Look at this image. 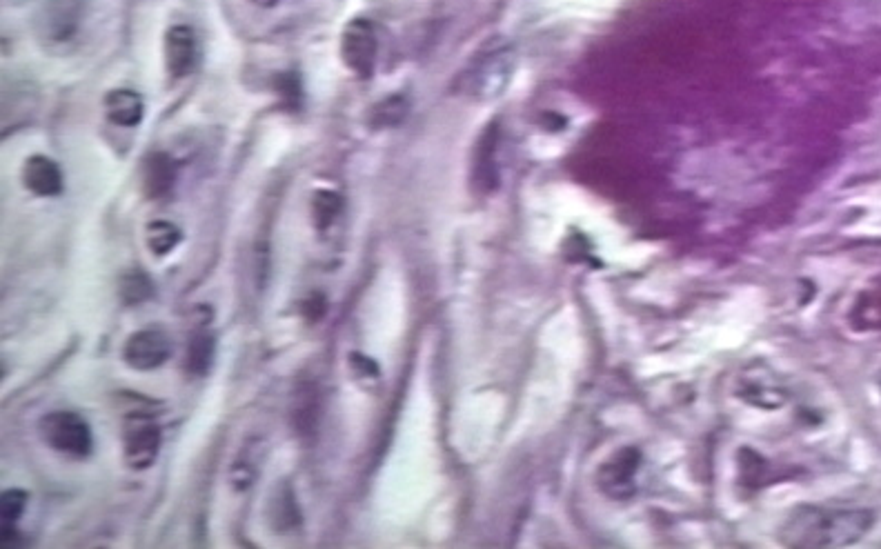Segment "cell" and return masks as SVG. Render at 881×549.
I'll use <instances>...</instances> for the list:
<instances>
[{
  "mask_svg": "<svg viewBox=\"0 0 881 549\" xmlns=\"http://www.w3.org/2000/svg\"><path fill=\"white\" fill-rule=\"evenodd\" d=\"M161 449V429L145 414L127 416L123 427V454L132 469L152 467Z\"/></svg>",
  "mask_w": 881,
  "mask_h": 549,
  "instance_id": "277c9868",
  "label": "cell"
},
{
  "mask_svg": "<svg viewBox=\"0 0 881 549\" xmlns=\"http://www.w3.org/2000/svg\"><path fill=\"white\" fill-rule=\"evenodd\" d=\"M341 58L345 67L359 78H370L379 61V38L370 21L356 18L345 27L341 38Z\"/></svg>",
  "mask_w": 881,
  "mask_h": 549,
  "instance_id": "3957f363",
  "label": "cell"
},
{
  "mask_svg": "<svg viewBox=\"0 0 881 549\" xmlns=\"http://www.w3.org/2000/svg\"><path fill=\"white\" fill-rule=\"evenodd\" d=\"M154 294V285L143 272H132L121 278V298L127 305H138Z\"/></svg>",
  "mask_w": 881,
  "mask_h": 549,
  "instance_id": "ac0fdd59",
  "label": "cell"
},
{
  "mask_svg": "<svg viewBox=\"0 0 881 549\" xmlns=\"http://www.w3.org/2000/svg\"><path fill=\"white\" fill-rule=\"evenodd\" d=\"M23 183L36 196H58L63 192V174L52 158L32 156L23 167Z\"/></svg>",
  "mask_w": 881,
  "mask_h": 549,
  "instance_id": "9c48e42d",
  "label": "cell"
},
{
  "mask_svg": "<svg viewBox=\"0 0 881 549\" xmlns=\"http://www.w3.org/2000/svg\"><path fill=\"white\" fill-rule=\"evenodd\" d=\"M181 243V229L167 221H154L147 225V247L156 256L170 254L172 249Z\"/></svg>",
  "mask_w": 881,
  "mask_h": 549,
  "instance_id": "2e32d148",
  "label": "cell"
},
{
  "mask_svg": "<svg viewBox=\"0 0 881 549\" xmlns=\"http://www.w3.org/2000/svg\"><path fill=\"white\" fill-rule=\"evenodd\" d=\"M279 94L285 98L287 103L290 105H296L299 103V83H296V76H292V74H283L281 78H279Z\"/></svg>",
  "mask_w": 881,
  "mask_h": 549,
  "instance_id": "44dd1931",
  "label": "cell"
},
{
  "mask_svg": "<svg viewBox=\"0 0 881 549\" xmlns=\"http://www.w3.org/2000/svg\"><path fill=\"white\" fill-rule=\"evenodd\" d=\"M294 498L296 496H294V492L290 489V485H283L281 492L274 496V512H272L274 527L283 529V532H285V529H294L301 521L299 507H296Z\"/></svg>",
  "mask_w": 881,
  "mask_h": 549,
  "instance_id": "e0dca14e",
  "label": "cell"
},
{
  "mask_svg": "<svg viewBox=\"0 0 881 549\" xmlns=\"http://www.w3.org/2000/svg\"><path fill=\"white\" fill-rule=\"evenodd\" d=\"M341 209H343V198L339 194L330 192V189H321V192H316L312 198L314 227L319 229V232H325V229L332 227V223L336 221V218H339Z\"/></svg>",
  "mask_w": 881,
  "mask_h": 549,
  "instance_id": "5bb4252c",
  "label": "cell"
},
{
  "mask_svg": "<svg viewBox=\"0 0 881 549\" xmlns=\"http://www.w3.org/2000/svg\"><path fill=\"white\" fill-rule=\"evenodd\" d=\"M254 3L261 5V7H272V5L279 3V0H254Z\"/></svg>",
  "mask_w": 881,
  "mask_h": 549,
  "instance_id": "7402d4cb",
  "label": "cell"
},
{
  "mask_svg": "<svg viewBox=\"0 0 881 549\" xmlns=\"http://www.w3.org/2000/svg\"><path fill=\"white\" fill-rule=\"evenodd\" d=\"M176 178V165L170 154L156 152L145 161L143 167V189L147 198H163L170 194Z\"/></svg>",
  "mask_w": 881,
  "mask_h": 549,
  "instance_id": "8fae6325",
  "label": "cell"
},
{
  "mask_svg": "<svg viewBox=\"0 0 881 549\" xmlns=\"http://www.w3.org/2000/svg\"><path fill=\"white\" fill-rule=\"evenodd\" d=\"M27 505V492L23 489H7L3 492V498H0V516H3V523H16L18 516L25 512Z\"/></svg>",
  "mask_w": 881,
  "mask_h": 549,
  "instance_id": "d6986e66",
  "label": "cell"
},
{
  "mask_svg": "<svg viewBox=\"0 0 881 549\" xmlns=\"http://www.w3.org/2000/svg\"><path fill=\"white\" fill-rule=\"evenodd\" d=\"M143 98L132 89H114L105 96V112L114 125L134 127L143 121Z\"/></svg>",
  "mask_w": 881,
  "mask_h": 549,
  "instance_id": "7c38bea8",
  "label": "cell"
},
{
  "mask_svg": "<svg viewBox=\"0 0 881 549\" xmlns=\"http://www.w3.org/2000/svg\"><path fill=\"white\" fill-rule=\"evenodd\" d=\"M325 309H328V303H325L323 294H312L303 301V316L312 323L319 321V318L325 314Z\"/></svg>",
  "mask_w": 881,
  "mask_h": 549,
  "instance_id": "ffe728a7",
  "label": "cell"
},
{
  "mask_svg": "<svg viewBox=\"0 0 881 549\" xmlns=\"http://www.w3.org/2000/svg\"><path fill=\"white\" fill-rule=\"evenodd\" d=\"M172 354V343L161 329H141L127 338L123 358L136 372H152L161 367Z\"/></svg>",
  "mask_w": 881,
  "mask_h": 549,
  "instance_id": "5b68a950",
  "label": "cell"
},
{
  "mask_svg": "<svg viewBox=\"0 0 881 549\" xmlns=\"http://www.w3.org/2000/svg\"><path fill=\"white\" fill-rule=\"evenodd\" d=\"M214 349H216V341L210 332H196L190 341V347H187V358H185V367L187 372L194 376H203L207 374V369L212 365L214 358Z\"/></svg>",
  "mask_w": 881,
  "mask_h": 549,
  "instance_id": "4fadbf2b",
  "label": "cell"
},
{
  "mask_svg": "<svg viewBox=\"0 0 881 549\" xmlns=\"http://www.w3.org/2000/svg\"><path fill=\"white\" fill-rule=\"evenodd\" d=\"M41 436L43 441L56 449V452L74 456V458H85L92 454L94 447V438H92V429L85 423V418H81L74 412H52L47 414L41 421Z\"/></svg>",
  "mask_w": 881,
  "mask_h": 549,
  "instance_id": "7a4b0ae2",
  "label": "cell"
},
{
  "mask_svg": "<svg viewBox=\"0 0 881 549\" xmlns=\"http://www.w3.org/2000/svg\"><path fill=\"white\" fill-rule=\"evenodd\" d=\"M494 152H497V125H490L481 134L477 149H474V165H472V181L481 192H492L497 187V163H494Z\"/></svg>",
  "mask_w": 881,
  "mask_h": 549,
  "instance_id": "30bf717a",
  "label": "cell"
},
{
  "mask_svg": "<svg viewBox=\"0 0 881 549\" xmlns=\"http://www.w3.org/2000/svg\"><path fill=\"white\" fill-rule=\"evenodd\" d=\"M405 114H408V101L403 96H390L385 98L383 103L374 105L372 114H370V125L374 129H388V127H397Z\"/></svg>",
  "mask_w": 881,
  "mask_h": 549,
  "instance_id": "9a60e30c",
  "label": "cell"
},
{
  "mask_svg": "<svg viewBox=\"0 0 881 549\" xmlns=\"http://www.w3.org/2000/svg\"><path fill=\"white\" fill-rule=\"evenodd\" d=\"M508 49H494L485 58L477 63V67L472 69L468 74L470 76V94H485L492 96L499 92V87L506 83V78L510 74V61Z\"/></svg>",
  "mask_w": 881,
  "mask_h": 549,
  "instance_id": "52a82bcc",
  "label": "cell"
},
{
  "mask_svg": "<svg viewBox=\"0 0 881 549\" xmlns=\"http://www.w3.org/2000/svg\"><path fill=\"white\" fill-rule=\"evenodd\" d=\"M873 525V514L861 509L801 507L788 518L781 538L790 547H839L864 536Z\"/></svg>",
  "mask_w": 881,
  "mask_h": 549,
  "instance_id": "6da1fadb",
  "label": "cell"
},
{
  "mask_svg": "<svg viewBox=\"0 0 881 549\" xmlns=\"http://www.w3.org/2000/svg\"><path fill=\"white\" fill-rule=\"evenodd\" d=\"M196 58V43L190 27L176 25L165 36V65L174 78H183L192 72Z\"/></svg>",
  "mask_w": 881,
  "mask_h": 549,
  "instance_id": "ba28073f",
  "label": "cell"
},
{
  "mask_svg": "<svg viewBox=\"0 0 881 549\" xmlns=\"http://www.w3.org/2000/svg\"><path fill=\"white\" fill-rule=\"evenodd\" d=\"M321 416V392L314 381H301L292 396V429L301 438H310L316 432Z\"/></svg>",
  "mask_w": 881,
  "mask_h": 549,
  "instance_id": "8992f818",
  "label": "cell"
}]
</instances>
